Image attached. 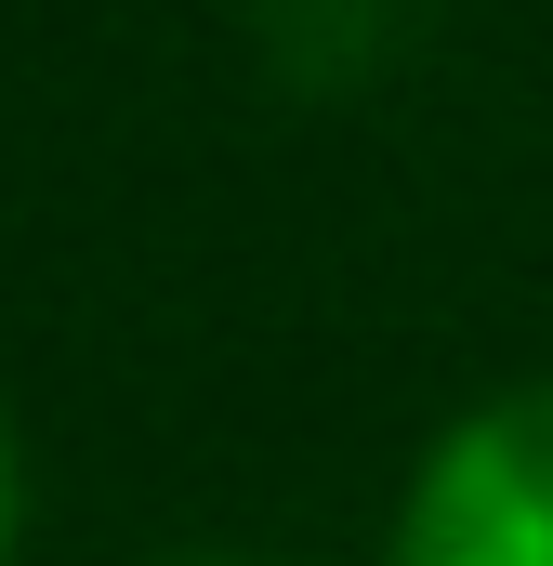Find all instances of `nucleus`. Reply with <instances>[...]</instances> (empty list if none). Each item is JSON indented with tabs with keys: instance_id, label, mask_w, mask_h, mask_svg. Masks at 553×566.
Listing matches in <instances>:
<instances>
[{
	"instance_id": "obj_2",
	"label": "nucleus",
	"mask_w": 553,
	"mask_h": 566,
	"mask_svg": "<svg viewBox=\"0 0 553 566\" xmlns=\"http://www.w3.org/2000/svg\"><path fill=\"white\" fill-rule=\"evenodd\" d=\"M251 40H264L276 80L356 93V80H383V66L421 40V0H251Z\"/></svg>"
},
{
	"instance_id": "obj_4",
	"label": "nucleus",
	"mask_w": 553,
	"mask_h": 566,
	"mask_svg": "<svg viewBox=\"0 0 553 566\" xmlns=\"http://www.w3.org/2000/svg\"><path fill=\"white\" fill-rule=\"evenodd\" d=\"M158 566H303V554H251V541H198V554H158Z\"/></svg>"
},
{
	"instance_id": "obj_3",
	"label": "nucleus",
	"mask_w": 553,
	"mask_h": 566,
	"mask_svg": "<svg viewBox=\"0 0 553 566\" xmlns=\"http://www.w3.org/2000/svg\"><path fill=\"white\" fill-rule=\"evenodd\" d=\"M27 541V448H13V409H0V566Z\"/></svg>"
},
{
	"instance_id": "obj_1",
	"label": "nucleus",
	"mask_w": 553,
	"mask_h": 566,
	"mask_svg": "<svg viewBox=\"0 0 553 566\" xmlns=\"http://www.w3.org/2000/svg\"><path fill=\"white\" fill-rule=\"evenodd\" d=\"M383 566H553V382L474 396L421 448Z\"/></svg>"
}]
</instances>
